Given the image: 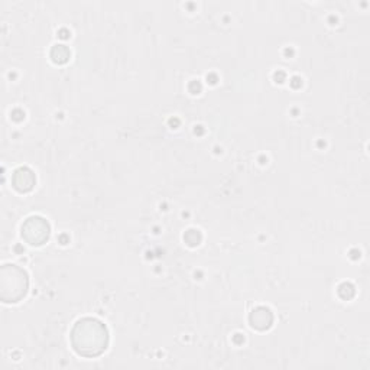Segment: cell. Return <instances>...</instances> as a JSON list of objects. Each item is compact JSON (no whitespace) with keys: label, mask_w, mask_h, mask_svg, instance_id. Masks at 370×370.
<instances>
[{"label":"cell","mask_w":370,"mask_h":370,"mask_svg":"<svg viewBox=\"0 0 370 370\" xmlns=\"http://www.w3.org/2000/svg\"><path fill=\"white\" fill-rule=\"evenodd\" d=\"M274 323V314L266 307H259L250 314V324L256 330H266Z\"/></svg>","instance_id":"5"},{"label":"cell","mask_w":370,"mask_h":370,"mask_svg":"<svg viewBox=\"0 0 370 370\" xmlns=\"http://www.w3.org/2000/svg\"><path fill=\"white\" fill-rule=\"evenodd\" d=\"M71 344L78 356L98 358L109 347V330L97 318H81L71 330Z\"/></svg>","instance_id":"1"},{"label":"cell","mask_w":370,"mask_h":370,"mask_svg":"<svg viewBox=\"0 0 370 370\" xmlns=\"http://www.w3.org/2000/svg\"><path fill=\"white\" fill-rule=\"evenodd\" d=\"M37 184V177L30 168L21 166L12 175V185L16 191L29 193L33 190Z\"/></svg>","instance_id":"4"},{"label":"cell","mask_w":370,"mask_h":370,"mask_svg":"<svg viewBox=\"0 0 370 370\" xmlns=\"http://www.w3.org/2000/svg\"><path fill=\"white\" fill-rule=\"evenodd\" d=\"M70 49L67 48L65 45H55L53 49H51V58L55 64H65L67 61L70 60Z\"/></svg>","instance_id":"6"},{"label":"cell","mask_w":370,"mask_h":370,"mask_svg":"<svg viewBox=\"0 0 370 370\" xmlns=\"http://www.w3.org/2000/svg\"><path fill=\"white\" fill-rule=\"evenodd\" d=\"M51 234V226L41 215H32L22 224V238L30 246H42Z\"/></svg>","instance_id":"3"},{"label":"cell","mask_w":370,"mask_h":370,"mask_svg":"<svg viewBox=\"0 0 370 370\" xmlns=\"http://www.w3.org/2000/svg\"><path fill=\"white\" fill-rule=\"evenodd\" d=\"M29 288L28 274L16 265H5L0 269V298L15 304L25 298Z\"/></svg>","instance_id":"2"}]
</instances>
